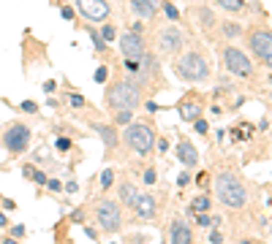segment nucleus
<instances>
[{"mask_svg":"<svg viewBox=\"0 0 272 244\" xmlns=\"http://www.w3.org/2000/svg\"><path fill=\"white\" fill-rule=\"evenodd\" d=\"M134 209L142 220H153L155 217V198L150 193H139L136 201H134Z\"/></svg>","mask_w":272,"mask_h":244,"instance_id":"13","label":"nucleus"},{"mask_svg":"<svg viewBox=\"0 0 272 244\" xmlns=\"http://www.w3.org/2000/svg\"><path fill=\"white\" fill-rule=\"evenodd\" d=\"M55 90H57L55 81H46V84H44V92H55Z\"/></svg>","mask_w":272,"mask_h":244,"instance_id":"38","label":"nucleus"},{"mask_svg":"<svg viewBox=\"0 0 272 244\" xmlns=\"http://www.w3.org/2000/svg\"><path fill=\"white\" fill-rule=\"evenodd\" d=\"M210 198H207V195H199V198H193V203H190V209H193V212H210Z\"/></svg>","mask_w":272,"mask_h":244,"instance_id":"22","label":"nucleus"},{"mask_svg":"<svg viewBox=\"0 0 272 244\" xmlns=\"http://www.w3.org/2000/svg\"><path fill=\"white\" fill-rule=\"evenodd\" d=\"M95 133L101 136V141H103V147H106V149L117 147L120 136H117V127H114V125H95Z\"/></svg>","mask_w":272,"mask_h":244,"instance_id":"16","label":"nucleus"},{"mask_svg":"<svg viewBox=\"0 0 272 244\" xmlns=\"http://www.w3.org/2000/svg\"><path fill=\"white\" fill-rule=\"evenodd\" d=\"M264 62H267V65H270V68H272V57H270V60H264Z\"/></svg>","mask_w":272,"mask_h":244,"instance_id":"41","label":"nucleus"},{"mask_svg":"<svg viewBox=\"0 0 272 244\" xmlns=\"http://www.w3.org/2000/svg\"><path fill=\"white\" fill-rule=\"evenodd\" d=\"M3 144H5L8 152H25L27 144H30V127L22 125V122L11 125L8 130H5V136H3Z\"/></svg>","mask_w":272,"mask_h":244,"instance_id":"6","label":"nucleus"},{"mask_svg":"<svg viewBox=\"0 0 272 244\" xmlns=\"http://www.w3.org/2000/svg\"><path fill=\"white\" fill-rule=\"evenodd\" d=\"M270 87H272V73H270Z\"/></svg>","mask_w":272,"mask_h":244,"instance_id":"42","label":"nucleus"},{"mask_svg":"<svg viewBox=\"0 0 272 244\" xmlns=\"http://www.w3.org/2000/svg\"><path fill=\"white\" fill-rule=\"evenodd\" d=\"M199 19H201V25H204V27L215 25V14H212L210 8H199Z\"/></svg>","mask_w":272,"mask_h":244,"instance_id":"23","label":"nucleus"},{"mask_svg":"<svg viewBox=\"0 0 272 244\" xmlns=\"http://www.w3.org/2000/svg\"><path fill=\"white\" fill-rule=\"evenodd\" d=\"M223 60H226V68L234 73V76H251L253 73L251 60H248L240 49H234V46H229V49L223 52Z\"/></svg>","mask_w":272,"mask_h":244,"instance_id":"8","label":"nucleus"},{"mask_svg":"<svg viewBox=\"0 0 272 244\" xmlns=\"http://www.w3.org/2000/svg\"><path fill=\"white\" fill-rule=\"evenodd\" d=\"M215 195L221 198L223 206H229V209H242L245 206V201H248V190H245V184L240 182V177L237 174H221V177L215 179Z\"/></svg>","mask_w":272,"mask_h":244,"instance_id":"1","label":"nucleus"},{"mask_svg":"<svg viewBox=\"0 0 272 244\" xmlns=\"http://www.w3.org/2000/svg\"><path fill=\"white\" fill-rule=\"evenodd\" d=\"M46 187H49V190H55V193H57V190H60L63 184L57 182V179H46Z\"/></svg>","mask_w":272,"mask_h":244,"instance_id":"31","label":"nucleus"},{"mask_svg":"<svg viewBox=\"0 0 272 244\" xmlns=\"http://www.w3.org/2000/svg\"><path fill=\"white\" fill-rule=\"evenodd\" d=\"M5 225H8V220H5V214L0 212V228H5Z\"/></svg>","mask_w":272,"mask_h":244,"instance_id":"40","label":"nucleus"},{"mask_svg":"<svg viewBox=\"0 0 272 244\" xmlns=\"http://www.w3.org/2000/svg\"><path fill=\"white\" fill-rule=\"evenodd\" d=\"M57 149H60V152L71 149V141H68V138H57Z\"/></svg>","mask_w":272,"mask_h":244,"instance_id":"30","label":"nucleus"},{"mask_svg":"<svg viewBox=\"0 0 272 244\" xmlns=\"http://www.w3.org/2000/svg\"><path fill=\"white\" fill-rule=\"evenodd\" d=\"M164 11H166V16H169V19H177V16H180V11H177L172 3H164Z\"/></svg>","mask_w":272,"mask_h":244,"instance_id":"27","label":"nucleus"},{"mask_svg":"<svg viewBox=\"0 0 272 244\" xmlns=\"http://www.w3.org/2000/svg\"><path fill=\"white\" fill-rule=\"evenodd\" d=\"M251 52L259 60H270L272 57V33H267V30L251 33Z\"/></svg>","mask_w":272,"mask_h":244,"instance_id":"9","label":"nucleus"},{"mask_svg":"<svg viewBox=\"0 0 272 244\" xmlns=\"http://www.w3.org/2000/svg\"><path fill=\"white\" fill-rule=\"evenodd\" d=\"M131 122V109H117L114 112V125H128Z\"/></svg>","mask_w":272,"mask_h":244,"instance_id":"24","label":"nucleus"},{"mask_svg":"<svg viewBox=\"0 0 272 244\" xmlns=\"http://www.w3.org/2000/svg\"><path fill=\"white\" fill-rule=\"evenodd\" d=\"M221 30H223V36H226V38H237V36L242 33V27L237 25V22H223Z\"/></svg>","mask_w":272,"mask_h":244,"instance_id":"20","label":"nucleus"},{"mask_svg":"<svg viewBox=\"0 0 272 244\" xmlns=\"http://www.w3.org/2000/svg\"><path fill=\"white\" fill-rule=\"evenodd\" d=\"M155 179H158V174H155L153 168H147V171H144V182H147V184H153Z\"/></svg>","mask_w":272,"mask_h":244,"instance_id":"29","label":"nucleus"},{"mask_svg":"<svg viewBox=\"0 0 272 244\" xmlns=\"http://www.w3.org/2000/svg\"><path fill=\"white\" fill-rule=\"evenodd\" d=\"M139 81L134 79H123V81H114L112 87H109V92H106V101H109V106H114V109H134L139 106Z\"/></svg>","mask_w":272,"mask_h":244,"instance_id":"2","label":"nucleus"},{"mask_svg":"<svg viewBox=\"0 0 272 244\" xmlns=\"http://www.w3.org/2000/svg\"><path fill=\"white\" fill-rule=\"evenodd\" d=\"M98 225L106 234H117L123 225V214H120V203L114 201H101L98 203Z\"/></svg>","mask_w":272,"mask_h":244,"instance_id":"5","label":"nucleus"},{"mask_svg":"<svg viewBox=\"0 0 272 244\" xmlns=\"http://www.w3.org/2000/svg\"><path fill=\"white\" fill-rule=\"evenodd\" d=\"M71 103H74V106H82L85 98H82V95H71Z\"/></svg>","mask_w":272,"mask_h":244,"instance_id":"39","label":"nucleus"},{"mask_svg":"<svg viewBox=\"0 0 272 244\" xmlns=\"http://www.w3.org/2000/svg\"><path fill=\"white\" fill-rule=\"evenodd\" d=\"M22 109H25V112H38V106H36V103H33V101H25V103H22Z\"/></svg>","mask_w":272,"mask_h":244,"instance_id":"32","label":"nucleus"},{"mask_svg":"<svg viewBox=\"0 0 272 244\" xmlns=\"http://www.w3.org/2000/svg\"><path fill=\"white\" fill-rule=\"evenodd\" d=\"M95 81H106V68H98L95 71Z\"/></svg>","mask_w":272,"mask_h":244,"instance_id":"35","label":"nucleus"},{"mask_svg":"<svg viewBox=\"0 0 272 244\" xmlns=\"http://www.w3.org/2000/svg\"><path fill=\"white\" fill-rule=\"evenodd\" d=\"M221 8H226V11H231V14H237V11H242L245 8V0H215Z\"/></svg>","mask_w":272,"mask_h":244,"instance_id":"19","label":"nucleus"},{"mask_svg":"<svg viewBox=\"0 0 272 244\" xmlns=\"http://www.w3.org/2000/svg\"><path fill=\"white\" fill-rule=\"evenodd\" d=\"M161 8V0H131V11L139 19H153Z\"/></svg>","mask_w":272,"mask_h":244,"instance_id":"12","label":"nucleus"},{"mask_svg":"<svg viewBox=\"0 0 272 244\" xmlns=\"http://www.w3.org/2000/svg\"><path fill=\"white\" fill-rule=\"evenodd\" d=\"M90 36H92V44H95V49H98V52L106 49V41H103V36H98V33H90Z\"/></svg>","mask_w":272,"mask_h":244,"instance_id":"26","label":"nucleus"},{"mask_svg":"<svg viewBox=\"0 0 272 244\" xmlns=\"http://www.w3.org/2000/svg\"><path fill=\"white\" fill-rule=\"evenodd\" d=\"M60 16H63V19H74V8H68V5H66V8L60 11Z\"/></svg>","mask_w":272,"mask_h":244,"instance_id":"34","label":"nucleus"},{"mask_svg":"<svg viewBox=\"0 0 272 244\" xmlns=\"http://www.w3.org/2000/svg\"><path fill=\"white\" fill-rule=\"evenodd\" d=\"M120 52H123V57L125 60H142V55L147 49H144V38H142V33H123L120 36Z\"/></svg>","mask_w":272,"mask_h":244,"instance_id":"7","label":"nucleus"},{"mask_svg":"<svg viewBox=\"0 0 272 244\" xmlns=\"http://www.w3.org/2000/svg\"><path fill=\"white\" fill-rule=\"evenodd\" d=\"M172 242H175V244L193 242V234H190V228L182 223V220H172Z\"/></svg>","mask_w":272,"mask_h":244,"instance_id":"15","label":"nucleus"},{"mask_svg":"<svg viewBox=\"0 0 272 244\" xmlns=\"http://www.w3.org/2000/svg\"><path fill=\"white\" fill-rule=\"evenodd\" d=\"M79 11L92 22H103L109 16V3L106 0H77Z\"/></svg>","mask_w":272,"mask_h":244,"instance_id":"10","label":"nucleus"},{"mask_svg":"<svg viewBox=\"0 0 272 244\" xmlns=\"http://www.w3.org/2000/svg\"><path fill=\"white\" fill-rule=\"evenodd\" d=\"M114 36H117V30H114L112 25H106V27H103V41H112Z\"/></svg>","mask_w":272,"mask_h":244,"instance_id":"28","label":"nucleus"},{"mask_svg":"<svg viewBox=\"0 0 272 244\" xmlns=\"http://www.w3.org/2000/svg\"><path fill=\"white\" fill-rule=\"evenodd\" d=\"M210 242H212V244H218V242H223V236L218 234V231H212V234H210Z\"/></svg>","mask_w":272,"mask_h":244,"instance_id":"37","label":"nucleus"},{"mask_svg":"<svg viewBox=\"0 0 272 244\" xmlns=\"http://www.w3.org/2000/svg\"><path fill=\"white\" fill-rule=\"evenodd\" d=\"M196 130H199V133H207V122H204V120H201V117H199V120H196Z\"/></svg>","mask_w":272,"mask_h":244,"instance_id":"36","label":"nucleus"},{"mask_svg":"<svg viewBox=\"0 0 272 244\" xmlns=\"http://www.w3.org/2000/svg\"><path fill=\"white\" fill-rule=\"evenodd\" d=\"M177 73L185 79V81H204L210 76V65H207V60L201 55H196V52H185V55L177 60Z\"/></svg>","mask_w":272,"mask_h":244,"instance_id":"3","label":"nucleus"},{"mask_svg":"<svg viewBox=\"0 0 272 244\" xmlns=\"http://www.w3.org/2000/svg\"><path fill=\"white\" fill-rule=\"evenodd\" d=\"M158 49L166 52V55H175V52L182 49V33L177 27H166V30L158 33Z\"/></svg>","mask_w":272,"mask_h":244,"instance_id":"11","label":"nucleus"},{"mask_svg":"<svg viewBox=\"0 0 272 244\" xmlns=\"http://www.w3.org/2000/svg\"><path fill=\"white\" fill-rule=\"evenodd\" d=\"M112 182H114V171H112V168H106V171L101 174V187L106 190V187H109V184H112Z\"/></svg>","mask_w":272,"mask_h":244,"instance_id":"25","label":"nucleus"},{"mask_svg":"<svg viewBox=\"0 0 272 244\" xmlns=\"http://www.w3.org/2000/svg\"><path fill=\"white\" fill-rule=\"evenodd\" d=\"M25 177H27V179H33V182H38V184H46V174H44V171H38V168H33V166H27V168H25Z\"/></svg>","mask_w":272,"mask_h":244,"instance_id":"21","label":"nucleus"},{"mask_svg":"<svg viewBox=\"0 0 272 244\" xmlns=\"http://www.w3.org/2000/svg\"><path fill=\"white\" fill-rule=\"evenodd\" d=\"M177 158L185 168H193L196 163H199V155H196V147L190 141H180L177 144Z\"/></svg>","mask_w":272,"mask_h":244,"instance_id":"14","label":"nucleus"},{"mask_svg":"<svg viewBox=\"0 0 272 244\" xmlns=\"http://www.w3.org/2000/svg\"><path fill=\"white\" fill-rule=\"evenodd\" d=\"M177 184L185 187V184H190V174H180V179H177Z\"/></svg>","mask_w":272,"mask_h":244,"instance_id":"33","label":"nucleus"},{"mask_svg":"<svg viewBox=\"0 0 272 244\" xmlns=\"http://www.w3.org/2000/svg\"><path fill=\"white\" fill-rule=\"evenodd\" d=\"M136 195H139V190L134 187V184H120V201L125 203V206H134V201H136Z\"/></svg>","mask_w":272,"mask_h":244,"instance_id":"18","label":"nucleus"},{"mask_svg":"<svg viewBox=\"0 0 272 244\" xmlns=\"http://www.w3.org/2000/svg\"><path fill=\"white\" fill-rule=\"evenodd\" d=\"M180 117L185 122H196L201 117V106H199V103H182V106H180Z\"/></svg>","mask_w":272,"mask_h":244,"instance_id":"17","label":"nucleus"},{"mask_svg":"<svg viewBox=\"0 0 272 244\" xmlns=\"http://www.w3.org/2000/svg\"><path fill=\"white\" fill-rule=\"evenodd\" d=\"M125 144L134 149L136 155H150L155 147V133L150 125H142V122H134L125 130Z\"/></svg>","mask_w":272,"mask_h":244,"instance_id":"4","label":"nucleus"}]
</instances>
